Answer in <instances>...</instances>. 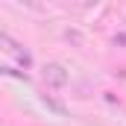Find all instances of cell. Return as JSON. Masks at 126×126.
<instances>
[{
  "mask_svg": "<svg viewBox=\"0 0 126 126\" xmlns=\"http://www.w3.org/2000/svg\"><path fill=\"white\" fill-rule=\"evenodd\" d=\"M79 3H82V9H94V6L103 3V0H79Z\"/></svg>",
  "mask_w": 126,
  "mask_h": 126,
  "instance_id": "2",
  "label": "cell"
},
{
  "mask_svg": "<svg viewBox=\"0 0 126 126\" xmlns=\"http://www.w3.org/2000/svg\"><path fill=\"white\" fill-rule=\"evenodd\" d=\"M41 79H44V85H50V88H64V85H67V70H64L62 64L50 62V64H44Z\"/></svg>",
  "mask_w": 126,
  "mask_h": 126,
  "instance_id": "1",
  "label": "cell"
}]
</instances>
